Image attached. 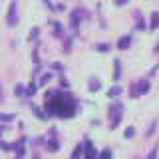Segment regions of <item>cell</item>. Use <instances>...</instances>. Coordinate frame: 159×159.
Segmentation results:
<instances>
[{
	"label": "cell",
	"mask_w": 159,
	"mask_h": 159,
	"mask_svg": "<svg viewBox=\"0 0 159 159\" xmlns=\"http://www.w3.org/2000/svg\"><path fill=\"white\" fill-rule=\"evenodd\" d=\"M123 2H125V0H117V4H123Z\"/></svg>",
	"instance_id": "cell-4"
},
{
	"label": "cell",
	"mask_w": 159,
	"mask_h": 159,
	"mask_svg": "<svg viewBox=\"0 0 159 159\" xmlns=\"http://www.w3.org/2000/svg\"><path fill=\"white\" fill-rule=\"evenodd\" d=\"M157 24H159V14L155 12V14H153V24H151V28H157Z\"/></svg>",
	"instance_id": "cell-3"
},
{
	"label": "cell",
	"mask_w": 159,
	"mask_h": 159,
	"mask_svg": "<svg viewBox=\"0 0 159 159\" xmlns=\"http://www.w3.org/2000/svg\"><path fill=\"white\" fill-rule=\"evenodd\" d=\"M125 46H129V38H121V40H119V48H125Z\"/></svg>",
	"instance_id": "cell-2"
},
{
	"label": "cell",
	"mask_w": 159,
	"mask_h": 159,
	"mask_svg": "<svg viewBox=\"0 0 159 159\" xmlns=\"http://www.w3.org/2000/svg\"><path fill=\"white\" fill-rule=\"evenodd\" d=\"M8 24L10 26H14L16 24V4H10V10H8Z\"/></svg>",
	"instance_id": "cell-1"
}]
</instances>
